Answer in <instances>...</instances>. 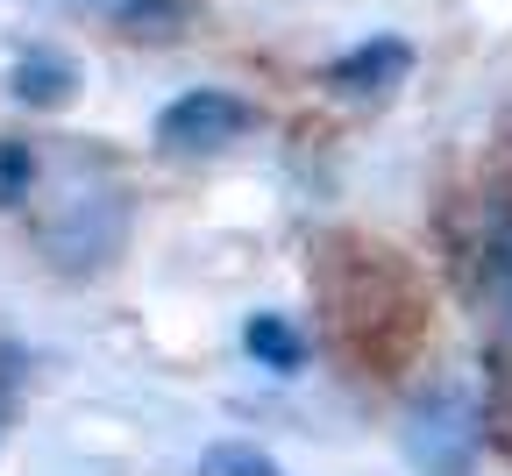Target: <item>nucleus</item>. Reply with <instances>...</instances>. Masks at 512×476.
<instances>
[{
  "instance_id": "f257e3e1",
  "label": "nucleus",
  "mask_w": 512,
  "mask_h": 476,
  "mask_svg": "<svg viewBox=\"0 0 512 476\" xmlns=\"http://www.w3.org/2000/svg\"><path fill=\"white\" fill-rule=\"evenodd\" d=\"M399 448H406L413 476H477V455H484V398H477V384L470 377H427L406 398Z\"/></svg>"
},
{
  "instance_id": "f03ea898",
  "label": "nucleus",
  "mask_w": 512,
  "mask_h": 476,
  "mask_svg": "<svg viewBox=\"0 0 512 476\" xmlns=\"http://www.w3.org/2000/svg\"><path fill=\"white\" fill-rule=\"evenodd\" d=\"M121 235H128V199H121V185H72L64 199H50V214H43V228H36V242L64 263V270H100L114 249H121Z\"/></svg>"
},
{
  "instance_id": "7ed1b4c3",
  "label": "nucleus",
  "mask_w": 512,
  "mask_h": 476,
  "mask_svg": "<svg viewBox=\"0 0 512 476\" xmlns=\"http://www.w3.org/2000/svg\"><path fill=\"white\" fill-rule=\"evenodd\" d=\"M470 292H477V313L491 327V342L512 356V178H498L477 207V228H470Z\"/></svg>"
},
{
  "instance_id": "20e7f679",
  "label": "nucleus",
  "mask_w": 512,
  "mask_h": 476,
  "mask_svg": "<svg viewBox=\"0 0 512 476\" xmlns=\"http://www.w3.org/2000/svg\"><path fill=\"white\" fill-rule=\"evenodd\" d=\"M256 128V107L228 86H192L178 93L164 114H157V150L171 157H214L228 143H242V135Z\"/></svg>"
},
{
  "instance_id": "39448f33",
  "label": "nucleus",
  "mask_w": 512,
  "mask_h": 476,
  "mask_svg": "<svg viewBox=\"0 0 512 476\" xmlns=\"http://www.w3.org/2000/svg\"><path fill=\"white\" fill-rule=\"evenodd\" d=\"M406 72H413L406 36H363L356 50H342L328 64V93L335 100H384L392 86H406Z\"/></svg>"
},
{
  "instance_id": "423d86ee",
  "label": "nucleus",
  "mask_w": 512,
  "mask_h": 476,
  "mask_svg": "<svg viewBox=\"0 0 512 476\" xmlns=\"http://www.w3.org/2000/svg\"><path fill=\"white\" fill-rule=\"evenodd\" d=\"M79 15H93L100 29L128 36V43H178L200 22V0H72Z\"/></svg>"
},
{
  "instance_id": "0eeeda50",
  "label": "nucleus",
  "mask_w": 512,
  "mask_h": 476,
  "mask_svg": "<svg viewBox=\"0 0 512 476\" xmlns=\"http://www.w3.org/2000/svg\"><path fill=\"white\" fill-rule=\"evenodd\" d=\"M8 86H15L22 107L57 114V107H72V100H79V64L64 57V50H22V57H15V72H8Z\"/></svg>"
},
{
  "instance_id": "6e6552de",
  "label": "nucleus",
  "mask_w": 512,
  "mask_h": 476,
  "mask_svg": "<svg viewBox=\"0 0 512 476\" xmlns=\"http://www.w3.org/2000/svg\"><path fill=\"white\" fill-rule=\"evenodd\" d=\"M242 349H249V363H264L271 377H299L306 370V334L285 313H249L242 320Z\"/></svg>"
},
{
  "instance_id": "1a4fd4ad",
  "label": "nucleus",
  "mask_w": 512,
  "mask_h": 476,
  "mask_svg": "<svg viewBox=\"0 0 512 476\" xmlns=\"http://www.w3.org/2000/svg\"><path fill=\"white\" fill-rule=\"evenodd\" d=\"M29 192H36V150L15 143V135H0V214L29 207Z\"/></svg>"
},
{
  "instance_id": "9d476101",
  "label": "nucleus",
  "mask_w": 512,
  "mask_h": 476,
  "mask_svg": "<svg viewBox=\"0 0 512 476\" xmlns=\"http://www.w3.org/2000/svg\"><path fill=\"white\" fill-rule=\"evenodd\" d=\"M200 476H285L264 448H249V441H214L200 455Z\"/></svg>"
}]
</instances>
